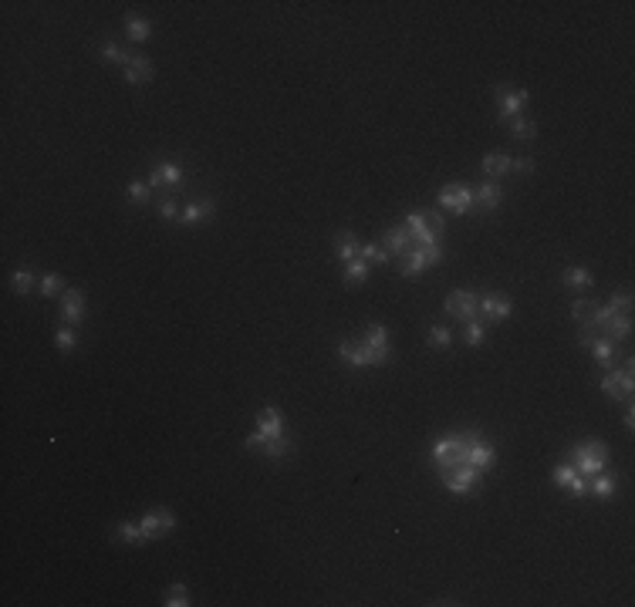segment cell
<instances>
[{
    "label": "cell",
    "instance_id": "obj_33",
    "mask_svg": "<svg viewBox=\"0 0 635 607\" xmlns=\"http://www.w3.org/2000/svg\"><path fill=\"white\" fill-rule=\"evenodd\" d=\"M115 536L122 540V543H142V530H139V523H119L115 527Z\"/></svg>",
    "mask_w": 635,
    "mask_h": 607
},
{
    "label": "cell",
    "instance_id": "obj_40",
    "mask_svg": "<svg viewBox=\"0 0 635 607\" xmlns=\"http://www.w3.org/2000/svg\"><path fill=\"white\" fill-rule=\"evenodd\" d=\"M159 212H162V220H183V212H179V206H176V199H162Z\"/></svg>",
    "mask_w": 635,
    "mask_h": 607
},
{
    "label": "cell",
    "instance_id": "obj_4",
    "mask_svg": "<svg viewBox=\"0 0 635 607\" xmlns=\"http://www.w3.org/2000/svg\"><path fill=\"white\" fill-rule=\"evenodd\" d=\"M443 260V246L433 243V246H413L405 257H399L403 263V277H416L419 270H426V267H436Z\"/></svg>",
    "mask_w": 635,
    "mask_h": 607
},
{
    "label": "cell",
    "instance_id": "obj_19",
    "mask_svg": "<svg viewBox=\"0 0 635 607\" xmlns=\"http://www.w3.org/2000/svg\"><path fill=\"white\" fill-rule=\"evenodd\" d=\"M338 354H341V361L348 364V368H372V358H369V351L362 348V344L341 341V344H338Z\"/></svg>",
    "mask_w": 635,
    "mask_h": 607
},
{
    "label": "cell",
    "instance_id": "obj_16",
    "mask_svg": "<svg viewBox=\"0 0 635 607\" xmlns=\"http://www.w3.org/2000/svg\"><path fill=\"white\" fill-rule=\"evenodd\" d=\"M382 246H386L388 253H396V257H405L416 243H413V236H409V229L405 227H392L386 233V240H382Z\"/></svg>",
    "mask_w": 635,
    "mask_h": 607
},
{
    "label": "cell",
    "instance_id": "obj_10",
    "mask_svg": "<svg viewBox=\"0 0 635 607\" xmlns=\"http://www.w3.org/2000/svg\"><path fill=\"white\" fill-rule=\"evenodd\" d=\"M551 479H554V486L568 489L571 496H588V479H585V476H578L571 462H561V466H554Z\"/></svg>",
    "mask_w": 635,
    "mask_h": 607
},
{
    "label": "cell",
    "instance_id": "obj_1",
    "mask_svg": "<svg viewBox=\"0 0 635 607\" xmlns=\"http://www.w3.org/2000/svg\"><path fill=\"white\" fill-rule=\"evenodd\" d=\"M568 462L574 466V472H578V476L591 479V476L605 472V466H608V445H605L602 439L578 442V445L571 449V455H568Z\"/></svg>",
    "mask_w": 635,
    "mask_h": 607
},
{
    "label": "cell",
    "instance_id": "obj_34",
    "mask_svg": "<svg viewBox=\"0 0 635 607\" xmlns=\"http://www.w3.org/2000/svg\"><path fill=\"white\" fill-rule=\"evenodd\" d=\"M193 601H189V591L183 587V584H172L170 591H166V607H189Z\"/></svg>",
    "mask_w": 635,
    "mask_h": 607
},
{
    "label": "cell",
    "instance_id": "obj_39",
    "mask_svg": "<svg viewBox=\"0 0 635 607\" xmlns=\"http://www.w3.org/2000/svg\"><path fill=\"white\" fill-rule=\"evenodd\" d=\"M608 307H612V311H619V314H629V311H632V294H629V290H622V294H612Z\"/></svg>",
    "mask_w": 635,
    "mask_h": 607
},
{
    "label": "cell",
    "instance_id": "obj_9",
    "mask_svg": "<svg viewBox=\"0 0 635 607\" xmlns=\"http://www.w3.org/2000/svg\"><path fill=\"white\" fill-rule=\"evenodd\" d=\"M405 229H409V236H413V243L416 246H433V243H439V233H436L433 227H429V220H426V212H409L405 216Z\"/></svg>",
    "mask_w": 635,
    "mask_h": 607
},
{
    "label": "cell",
    "instance_id": "obj_3",
    "mask_svg": "<svg viewBox=\"0 0 635 607\" xmlns=\"http://www.w3.org/2000/svg\"><path fill=\"white\" fill-rule=\"evenodd\" d=\"M436 203H439V210H453L456 216H463V212L473 210V189L463 186V182H446V186L439 189Z\"/></svg>",
    "mask_w": 635,
    "mask_h": 607
},
{
    "label": "cell",
    "instance_id": "obj_6",
    "mask_svg": "<svg viewBox=\"0 0 635 607\" xmlns=\"http://www.w3.org/2000/svg\"><path fill=\"white\" fill-rule=\"evenodd\" d=\"M244 445H247L250 452L267 455V459H284V455L295 452V442H291V439H284V435L267 439V435H261V432H250L247 439H244Z\"/></svg>",
    "mask_w": 635,
    "mask_h": 607
},
{
    "label": "cell",
    "instance_id": "obj_12",
    "mask_svg": "<svg viewBox=\"0 0 635 607\" xmlns=\"http://www.w3.org/2000/svg\"><path fill=\"white\" fill-rule=\"evenodd\" d=\"M511 311H514V304L507 294H483L480 297V314L490 324H500V320H507L511 318Z\"/></svg>",
    "mask_w": 635,
    "mask_h": 607
},
{
    "label": "cell",
    "instance_id": "obj_5",
    "mask_svg": "<svg viewBox=\"0 0 635 607\" xmlns=\"http://www.w3.org/2000/svg\"><path fill=\"white\" fill-rule=\"evenodd\" d=\"M172 527H176V516H172V510H166V506H159V510H149V513L139 519L142 543H153V540H159V536H162V533H170Z\"/></svg>",
    "mask_w": 635,
    "mask_h": 607
},
{
    "label": "cell",
    "instance_id": "obj_20",
    "mask_svg": "<svg viewBox=\"0 0 635 607\" xmlns=\"http://www.w3.org/2000/svg\"><path fill=\"white\" fill-rule=\"evenodd\" d=\"M500 199H504V189L497 186V182H483L480 189H473V203L480 206V210H497L500 206Z\"/></svg>",
    "mask_w": 635,
    "mask_h": 607
},
{
    "label": "cell",
    "instance_id": "obj_38",
    "mask_svg": "<svg viewBox=\"0 0 635 607\" xmlns=\"http://www.w3.org/2000/svg\"><path fill=\"white\" fill-rule=\"evenodd\" d=\"M41 294H44V297L61 294V277H58V273H44V277H41Z\"/></svg>",
    "mask_w": 635,
    "mask_h": 607
},
{
    "label": "cell",
    "instance_id": "obj_41",
    "mask_svg": "<svg viewBox=\"0 0 635 607\" xmlns=\"http://www.w3.org/2000/svg\"><path fill=\"white\" fill-rule=\"evenodd\" d=\"M426 220H429V227H433L436 233H443V229H446V220H443V212H426Z\"/></svg>",
    "mask_w": 635,
    "mask_h": 607
},
{
    "label": "cell",
    "instance_id": "obj_15",
    "mask_svg": "<svg viewBox=\"0 0 635 607\" xmlns=\"http://www.w3.org/2000/svg\"><path fill=\"white\" fill-rule=\"evenodd\" d=\"M61 318H64V324H75V327L85 320V294H81V290H64Z\"/></svg>",
    "mask_w": 635,
    "mask_h": 607
},
{
    "label": "cell",
    "instance_id": "obj_23",
    "mask_svg": "<svg viewBox=\"0 0 635 607\" xmlns=\"http://www.w3.org/2000/svg\"><path fill=\"white\" fill-rule=\"evenodd\" d=\"M480 166H483L487 176H507V172L514 169V159L511 155H504V152H490V155H483Z\"/></svg>",
    "mask_w": 635,
    "mask_h": 607
},
{
    "label": "cell",
    "instance_id": "obj_29",
    "mask_svg": "<svg viewBox=\"0 0 635 607\" xmlns=\"http://www.w3.org/2000/svg\"><path fill=\"white\" fill-rule=\"evenodd\" d=\"M54 344H58V351H75L78 348V331L71 327V324L58 327V331H54Z\"/></svg>",
    "mask_w": 635,
    "mask_h": 607
},
{
    "label": "cell",
    "instance_id": "obj_21",
    "mask_svg": "<svg viewBox=\"0 0 635 607\" xmlns=\"http://www.w3.org/2000/svg\"><path fill=\"white\" fill-rule=\"evenodd\" d=\"M615 486H619L615 476L598 472V476H591V479H588V493L595 496V500H612V496H615Z\"/></svg>",
    "mask_w": 635,
    "mask_h": 607
},
{
    "label": "cell",
    "instance_id": "obj_13",
    "mask_svg": "<svg viewBox=\"0 0 635 607\" xmlns=\"http://www.w3.org/2000/svg\"><path fill=\"white\" fill-rule=\"evenodd\" d=\"M578 341L585 344V348H591V354H595V361L602 364L605 371H612L615 368V341H608V337H591V334H578Z\"/></svg>",
    "mask_w": 635,
    "mask_h": 607
},
{
    "label": "cell",
    "instance_id": "obj_11",
    "mask_svg": "<svg viewBox=\"0 0 635 607\" xmlns=\"http://www.w3.org/2000/svg\"><path fill=\"white\" fill-rule=\"evenodd\" d=\"M362 348L369 351V358H372L375 368H379V364H386L388 361V334H386V327H382V324H372V327L365 331Z\"/></svg>",
    "mask_w": 635,
    "mask_h": 607
},
{
    "label": "cell",
    "instance_id": "obj_28",
    "mask_svg": "<svg viewBox=\"0 0 635 607\" xmlns=\"http://www.w3.org/2000/svg\"><path fill=\"white\" fill-rule=\"evenodd\" d=\"M358 257L365 260V263H388L392 253H388L386 246H379V243H362V246H358Z\"/></svg>",
    "mask_w": 635,
    "mask_h": 607
},
{
    "label": "cell",
    "instance_id": "obj_37",
    "mask_svg": "<svg viewBox=\"0 0 635 607\" xmlns=\"http://www.w3.org/2000/svg\"><path fill=\"white\" fill-rule=\"evenodd\" d=\"M11 284H14L17 294H31V287H34V273H31V270H17L14 277H11Z\"/></svg>",
    "mask_w": 635,
    "mask_h": 607
},
{
    "label": "cell",
    "instance_id": "obj_27",
    "mask_svg": "<svg viewBox=\"0 0 635 607\" xmlns=\"http://www.w3.org/2000/svg\"><path fill=\"white\" fill-rule=\"evenodd\" d=\"M365 277H369V263H365L362 257H355V260H348V263H345V284H352V287H355V284H365Z\"/></svg>",
    "mask_w": 635,
    "mask_h": 607
},
{
    "label": "cell",
    "instance_id": "obj_42",
    "mask_svg": "<svg viewBox=\"0 0 635 607\" xmlns=\"http://www.w3.org/2000/svg\"><path fill=\"white\" fill-rule=\"evenodd\" d=\"M514 169H517V172H534L538 166H534V159H527L524 155V159H514Z\"/></svg>",
    "mask_w": 635,
    "mask_h": 607
},
{
    "label": "cell",
    "instance_id": "obj_2",
    "mask_svg": "<svg viewBox=\"0 0 635 607\" xmlns=\"http://www.w3.org/2000/svg\"><path fill=\"white\" fill-rule=\"evenodd\" d=\"M443 311H446L449 318L456 320H477L480 314V294H473V290H453L446 294V304H443Z\"/></svg>",
    "mask_w": 635,
    "mask_h": 607
},
{
    "label": "cell",
    "instance_id": "obj_31",
    "mask_svg": "<svg viewBox=\"0 0 635 607\" xmlns=\"http://www.w3.org/2000/svg\"><path fill=\"white\" fill-rule=\"evenodd\" d=\"M463 341H466V344H470V348H477V344H483V341H487V327H483L480 320H466Z\"/></svg>",
    "mask_w": 635,
    "mask_h": 607
},
{
    "label": "cell",
    "instance_id": "obj_14",
    "mask_svg": "<svg viewBox=\"0 0 635 607\" xmlns=\"http://www.w3.org/2000/svg\"><path fill=\"white\" fill-rule=\"evenodd\" d=\"M183 166L176 162H155L153 172H149V186H170V189H179L183 186Z\"/></svg>",
    "mask_w": 635,
    "mask_h": 607
},
{
    "label": "cell",
    "instance_id": "obj_22",
    "mask_svg": "<svg viewBox=\"0 0 635 607\" xmlns=\"http://www.w3.org/2000/svg\"><path fill=\"white\" fill-rule=\"evenodd\" d=\"M213 212H217V206H213L210 199H206V203H189L186 210H183V220H179V223H183V227H196L203 220H210Z\"/></svg>",
    "mask_w": 635,
    "mask_h": 607
},
{
    "label": "cell",
    "instance_id": "obj_17",
    "mask_svg": "<svg viewBox=\"0 0 635 607\" xmlns=\"http://www.w3.org/2000/svg\"><path fill=\"white\" fill-rule=\"evenodd\" d=\"M257 432L274 439V435H284V419H280L278 409H261L257 411Z\"/></svg>",
    "mask_w": 635,
    "mask_h": 607
},
{
    "label": "cell",
    "instance_id": "obj_36",
    "mask_svg": "<svg viewBox=\"0 0 635 607\" xmlns=\"http://www.w3.org/2000/svg\"><path fill=\"white\" fill-rule=\"evenodd\" d=\"M429 341H433V348H449L453 344V331L443 327V324H436V327H429Z\"/></svg>",
    "mask_w": 635,
    "mask_h": 607
},
{
    "label": "cell",
    "instance_id": "obj_26",
    "mask_svg": "<svg viewBox=\"0 0 635 607\" xmlns=\"http://www.w3.org/2000/svg\"><path fill=\"white\" fill-rule=\"evenodd\" d=\"M591 280H595V277H591L585 267H568V270L561 273V284H564V287L585 290V287H591Z\"/></svg>",
    "mask_w": 635,
    "mask_h": 607
},
{
    "label": "cell",
    "instance_id": "obj_35",
    "mask_svg": "<svg viewBox=\"0 0 635 607\" xmlns=\"http://www.w3.org/2000/svg\"><path fill=\"white\" fill-rule=\"evenodd\" d=\"M129 58H132V54L122 51L119 44H105V47H102V61H105V64H129Z\"/></svg>",
    "mask_w": 635,
    "mask_h": 607
},
{
    "label": "cell",
    "instance_id": "obj_43",
    "mask_svg": "<svg viewBox=\"0 0 635 607\" xmlns=\"http://www.w3.org/2000/svg\"><path fill=\"white\" fill-rule=\"evenodd\" d=\"M632 411H635V409H632V405H629V411H625V428H629V432H632V428H635V415H632Z\"/></svg>",
    "mask_w": 635,
    "mask_h": 607
},
{
    "label": "cell",
    "instance_id": "obj_32",
    "mask_svg": "<svg viewBox=\"0 0 635 607\" xmlns=\"http://www.w3.org/2000/svg\"><path fill=\"white\" fill-rule=\"evenodd\" d=\"M149 182H129V189H125V196H129V203H136V206H146L149 203Z\"/></svg>",
    "mask_w": 635,
    "mask_h": 607
},
{
    "label": "cell",
    "instance_id": "obj_30",
    "mask_svg": "<svg viewBox=\"0 0 635 607\" xmlns=\"http://www.w3.org/2000/svg\"><path fill=\"white\" fill-rule=\"evenodd\" d=\"M511 136L514 138H534L538 136V125L530 119H524V115H517V119H511Z\"/></svg>",
    "mask_w": 635,
    "mask_h": 607
},
{
    "label": "cell",
    "instance_id": "obj_25",
    "mask_svg": "<svg viewBox=\"0 0 635 607\" xmlns=\"http://www.w3.org/2000/svg\"><path fill=\"white\" fill-rule=\"evenodd\" d=\"M358 246H362V243L355 240V233H338V236H335V253H338V260H345V263L358 257Z\"/></svg>",
    "mask_w": 635,
    "mask_h": 607
},
{
    "label": "cell",
    "instance_id": "obj_18",
    "mask_svg": "<svg viewBox=\"0 0 635 607\" xmlns=\"http://www.w3.org/2000/svg\"><path fill=\"white\" fill-rule=\"evenodd\" d=\"M149 78H153L149 58H146V54H132L129 64H125V81H129V85H142V81H149Z\"/></svg>",
    "mask_w": 635,
    "mask_h": 607
},
{
    "label": "cell",
    "instance_id": "obj_7",
    "mask_svg": "<svg viewBox=\"0 0 635 607\" xmlns=\"http://www.w3.org/2000/svg\"><path fill=\"white\" fill-rule=\"evenodd\" d=\"M632 361H625V368H612V371H605L602 378V392L612 398V402H622V398H629L632 395Z\"/></svg>",
    "mask_w": 635,
    "mask_h": 607
},
{
    "label": "cell",
    "instance_id": "obj_8",
    "mask_svg": "<svg viewBox=\"0 0 635 607\" xmlns=\"http://www.w3.org/2000/svg\"><path fill=\"white\" fill-rule=\"evenodd\" d=\"M494 98H497V108H500V119L511 121L517 119L527 105V91H514L511 85H497L494 88Z\"/></svg>",
    "mask_w": 635,
    "mask_h": 607
},
{
    "label": "cell",
    "instance_id": "obj_24",
    "mask_svg": "<svg viewBox=\"0 0 635 607\" xmlns=\"http://www.w3.org/2000/svg\"><path fill=\"white\" fill-rule=\"evenodd\" d=\"M125 30H129V41L142 44V41H149V34H153V20L129 14V17H125Z\"/></svg>",
    "mask_w": 635,
    "mask_h": 607
}]
</instances>
